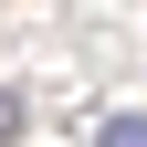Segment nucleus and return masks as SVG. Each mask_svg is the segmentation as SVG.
<instances>
[{
	"mask_svg": "<svg viewBox=\"0 0 147 147\" xmlns=\"http://www.w3.org/2000/svg\"><path fill=\"white\" fill-rule=\"evenodd\" d=\"M105 147H147V116H116V126H105Z\"/></svg>",
	"mask_w": 147,
	"mask_h": 147,
	"instance_id": "obj_1",
	"label": "nucleus"
},
{
	"mask_svg": "<svg viewBox=\"0 0 147 147\" xmlns=\"http://www.w3.org/2000/svg\"><path fill=\"white\" fill-rule=\"evenodd\" d=\"M21 137V95H11V84H0V147Z\"/></svg>",
	"mask_w": 147,
	"mask_h": 147,
	"instance_id": "obj_2",
	"label": "nucleus"
}]
</instances>
